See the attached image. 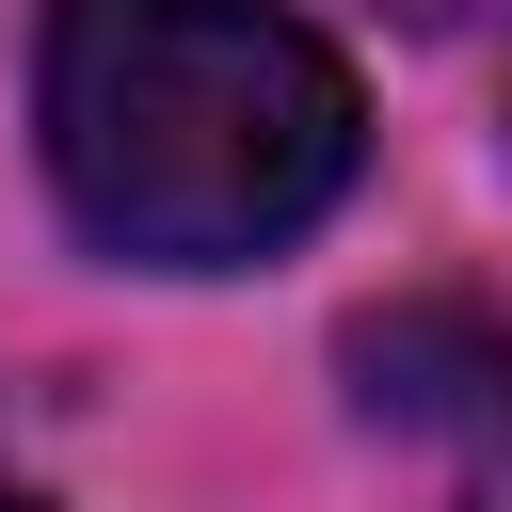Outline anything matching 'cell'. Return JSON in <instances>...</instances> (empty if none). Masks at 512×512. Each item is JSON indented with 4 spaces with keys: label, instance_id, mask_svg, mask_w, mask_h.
I'll use <instances>...</instances> for the list:
<instances>
[{
    "label": "cell",
    "instance_id": "6da1fadb",
    "mask_svg": "<svg viewBox=\"0 0 512 512\" xmlns=\"http://www.w3.org/2000/svg\"><path fill=\"white\" fill-rule=\"evenodd\" d=\"M32 144L96 256L256 272L352 192L368 96L288 0H48Z\"/></svg>",
    "mask_w": 512,
    "mask_h": 512
},
{
    "label": "cell",
    "instance_id": "7a4b0ae2",
    "mask_svg": "<svg viewBox=\"0 0 512 512\" xmlns=\"http://www.w3.org/2000/svg\"><path fill=\"white\" fill-rule=\"evenodd\" d=\"M352 384H368V416H400V432H512V336H480L464 304L368 320V336H352Z\"/></svg>",
    "mask_w": 512,
    "mask_h": 512
},
{
    "label": "cell",
    "instance_id": "3957f363",
    "mask_svg": "<svg viewBox=\"0 0 512 512\" xmlns=\"http://www.w3.org/2000/svg\"><path fill=\"white\" fill-rule=\"evenodd\" d=\"M0 512H48V496H0Z\"/></svg>",
    "mask_w": 512,
    "mask_h": 512
}]
</instances>
